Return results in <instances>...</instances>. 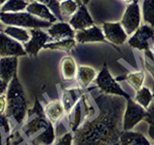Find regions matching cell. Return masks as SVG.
I'll return each mask as SVG.
<instances>
[{
  "label": "cell",
  "mask_w": 154,
  "mask_h": 145,
  "mask_svg": "<svg viewBox=\"0 0 154 145\" xmlns=\"http://www.w3.org/2000/svg\"><path fill=\"white\" fill-rule=\"evenodd\" d=\"M103 33L105 38L115 45H122L127 39V34L120 22H104Z\"/></svg>",
  "instance_id": "obj_11"
},
{
  "label": "cell",
  "mask_w": 154,
  "mask_h": 145,
  "mask_svg": "<svg viewBox=\"0 0 154 145\" xmlns=\"http://www.w3.org/2000/svg\"><path fill=\"white\" fill-rule=\"evenodd\" d=\"M76 41L80 44L93 43V42H105L104 33L97 26L93 25L89 28L78 30L75 33Z\"/></svg>",
  "instance_id": "obj_15"
},
{
  "label": "cell",
  "mask_w": 154,
  "mask_h": 145,
  "mask_svg": "<svg viewBox=\"0 0 154 145\" xmlns=\"http://www.w3.org/2000/svg\"><path fill=\"white\" fill-rule=\"evenodd\" d=\"M146 110H147V114H148L146 118L150 119L151 121L154 122V87H153V99H152L151 104L149 105L148 108Z\"/></svg>",
  "instance_id": "obj_34"
},
{
  "label": "cell",
  "mask_w": 154,
  "mask_h": 145,
  "mask_svg": "<svg viewBox=\"0 0 154 145\" xmlns=\"http://www.w3.org/2000/svg\"><path fill=\"white\" fill-rule=\"evenodd\" d=\"M78 79L84 86H88L91 81L94 79L96 72L94 68L88 66H80L78 69Z\"/></svg>",
  "instance_id": "obj_25"
},
{
  "label": "cell",
  "mask_w": 154,
  "mask_h": 145,
  "mask_svg": "<svg viewBox=\"0 0 154 145\" xmlns=\"http://www.w3.org/2000/svg\"><path fill=\"white\" fill-rule=\"evenodd\" d=\"M148 116L147 110L131 99L126 100V108L123 113V130H131L141 121Z\"/></svg>",
  "instance_id": "obj_5"
},
{
  "label": "cell",
  "mask_w": 154,
  "mask_h": 145,
  "mask_svg": "<svg viewBox=\"0 0 154 145\" xmlns=\"http://www.w3.org/2000/svg\"><path fill=\"white\" fill-rule=\"evenodd\" d=\"M7 1V0H0V6H2V5L5 3V2H6Z\"/></svg>",
  "instance_id": "obj_39"
},
{
  "label": "cell",
  "mask_w": 154,
  "mask_h": 145,
  "mask_svg": "<svg viewBox=\"0 0 154 145\" xmlns=\"http://www.w3.org/2000/svg\"><path fill=\"white\" fill-rule=\"evenodd\" d=\"M112 145H120V144H119V142H116V143H114Z\"/></svg>",
  "instance_id": "obj_41"
},
{
  "label": "cell",
  "mask_w": 154,
  "mask_h": 145,
  "mask_svg": "<svg viewBox=\"0 0 154 145\" xmlns=\"http://www.w3.org/2000/svg\"><path fill=\"white\" fill-rule=\"evenodd\" d=\"M48 35H49L51 39L57 42L67 40V39H74L75 32L69 23L61 21L58 23H53L48 28Z\"/></svg>",
  "instance_id": "obj_13"
},
{
  "label": "cell",
  "mask_w": 154,
  "mask_h": 145,
  "mask_svg": "<svg viewBox=\"0 0 154 145\" xmlns=\"http://www.w3.org/2000/svg\"><path fill=\"white\" fill-rule=\"evenodd\" d=\"M123 2H126V3H130V2H134L135 0H122Z\"/></svg>",
  "instance_id": "obj_38"
},
{
  "label": "cell",
  "mask_w": 154,
  "mask_h": 145,
  "mask_svg": "<svg viewBox=\"0 0 154 145\" xmlns=\"http://www.w3.org/2000/svg\"><path fill=\"white\" fill-rule=\"evenodd\" d=\"M33 113H35L36 116L33 119H31L27 124L23 126V132L28 137H32L34 134L40 132L42 130H45L48 126L50 125V121L46 118L45 114V110L42 108V105L38 103V101L36 100L35 106L32 111Z\"/></svg>",
  "instance_id": "obj_6"
},
{
  "label": "cell",
  "mask_w": 154,
  "mask_h": 145,
  "mask_svg": "<svg viewBox=\"0 0 154 145\" xmlns=\"http://www.w3.org/2000/svg\"><path fill=\"white\" fill-rule=\"evenodd\" d=\"M78 10V4L74 0H64L60 3V11L62 17L73 16Z\"/></svg>",
  "instance_id": "obj_29"
},
{
  "label": "cell",
  "mask_w": 154,
  "mask_h": 145,
  "mask_svg": "<svg viewBox=\"0 0 154 145\" xmlns=\"http://www.w3.org/2000/svg\"><path fill=\"white\" fill-rule=\"evenodd\" d=\"M143 18L144 22L154 26V0H143Z\"/></svg>",
  "instance_id": "obj_26"
},
{
  "label": "cell",
  "mask_w": 154,
  "mask_h": 145,
  "mask_svg": "<svg viewBox=\"0 0 154 145\" xmlns=\"http://www.w3.org/2000/svg\"><path fill=\"white\" fill-rule=\"evenodd\" d=\"M154 40V30L152 26L148 24L140 26L134 35L129 39L128 44L131 47L140 50H149V41Z\"/></svg>",
  "instance_id": "obj_8"
},
{
  "label": "cell",
  "mask_w": 154,
  "mask_h": 145,
  "mask_svg": "<svg viewBox=\"0 0 154 145\" xmlns=\"http://www.w3.org/2000/svg\"><path fill=\"white\" fill-rule=\"evenodd\" d=\"M1 23H2V22H1V21H0V28H1Z\"/></svg>",
  "instance_id": "obj_42"
},
{
  "label": "cell",
  "mask_w": 154,
  "mask_h": 145,
  "mask_svg": "<svg viewBox=\"0 0 154 145\" xmlns=\"http://www.w3.org/2000/svg\"><path fill=\"white\" fill-rule=\"evenodd\" d=\"M29 3L26 0H7L5 2L1 9H0V12L2 13H17V12H21L23 10H25Z\"/></svg>",
  "instance_id": "obj_23"
},
{
  "label": "cell",
  "mask_w": 154,
  "mask_h": 145,
  "mask_svg": "<svg viewBox=\"0 0 154 145\" xmlns=\"http://www.w3.org/2000/svg\"><path fill=\"white\" fill-rule=\"evenodd\" d=\"M31 38L24 45V50L26 53L32 56H37L38 51L43 48L46 42L49 40L50 37L48 33L41 30V28H31L30 30Z\"/></svg>",
  "instance_id": "obj_10"
},
{
  "label": "cell",
  "mask_w": 154,
  "mask_h": 145,
  "mask_svg": "<svg viewBox=\"0 0 154 145\" xmlns=\"http://www.w3.org/2000/svg\"><path fill=\"white\" fill-rule=\"evenodd\" d=\"M80 115H81V109L80 106L78 105L76 108V111H75V117H74V121L73 124H72V130L75 132L77 130V128L79 127V122H80Z\"/></svg>",
  "instance_id": "obj_32"
},
{
  "label": "cell",
  "mask_w": 154,
  "mask_h": 145,
  "mask_svg": "<svg viewBox=\"0 0 154 145\" xmlns=\"http://www.w3.org/2000/svg\"><path fill=\"white\" fill-rule=\"evenodd\" d=\"M82 2H83V4H88L90 2V0H82Z\"/></svg>",
  "instance_id": "obj_40"
},
{
  "label": "cell",
  "mask_w": 154,
  "mask_h": 145,
  "mask_svg": "<svg viewBox=\"0 0 154 145\" xmlns=\"http://www.w3.org/2000/svg\"><path fill=\"white\" fill-rule=\"evenodd\" d=\"M8 86H9V83L3 81L1 79H0V95L6 93V91L8 89Z\"/></svg>",
  "instance_id": "obj_36"
},
{
  "label": "cell",
  "mask_w": 154,
  "mask_h": 145,
  "mask_svg": "<svg viewBox=\"0 0 154 145\" xmlns=\"http://www.w3.org/2000/svg\"><path fill=\"white\" fill-rule=\"evenodd\" d=\"M7 108V97L5 94L0 95V114H3Z\"/></svg>",
  "instance_id": "obj_33"
},
{
  "label": "cell",
  "mask_w": 154,
  "mask_h": 145,
  "mask_svg": "<svg viewBox=\"0 0 154 145\" xmlns=\"http://www.w3.org/2000/svg\"><path fill=\"white\" fill-rule=\"evenodd\" d=\"M36 1L40 2L42 4H45V6H47L51 10V12L55 14V17L62 21L63 17L61 14V11H60V2L58 0H36Z\"/></svg>",
  "instance_id": "obj_30"
},
{
  "label": "cell",
  "mask_w": 154,
  "mask_h": 145,
  "mask_svg": "<svg viewBox=\"0 0 154 145\" xmlns=\"http://www.w3.org/2000/svg\"><path fill=\"white\" fill-rule=\"evenodd\" d=\"M120 23L127 35L136 32V30L140 27L141 14H140V7L137 0H135L127 7Z\"/></svg>",
  "instance_id": "obj_7"
},
{
  "label": "cell",
  "mask_w": 154,
  "mask_h": 145,
  "mask_svg": "<svg viewBox=\"0 0 154 145\" xmlns=\"http://www.w3.org/2000/svg\"><path fill=\"white\" fill-rule=\"evenodd\" d=\"M55 140V130L53 124L50 123L48 127L43 130V132L33 139L34 145H52Z\"/></svg>",
  "instance_id": "obj_22"
},
{
  "label": "cell",
  "mask_w": 154,
  "mask_h": 145,
  "mask_svg": "<svg viewBox=\"0 0 154 145\" xmlns=\"http://www.w3.org/2000/svg\"><path fill=\"white\" fill-rule=\"evenodd\" d=\"M76 62L71 56H66L61 60V74L63 79L71 80L76 75Z\"/></svg>",
  "instance_id": "obj_20"
},
{
  "label": "cell",
  "mask_w": 154,
  "mask_h": 145,
  "mask_svg": "<svg viewBox=\"0 0 154 145\" xmlns=\"http://www.w3.org/2000/svg\"><path fill=\"white\" fill-rule=\"evenodd\" d=\"M144 66H146V68L147 69V71L152 75L153 79H154V66H152V65L150 64V63H148L146 60L144 61Z\"/></svg>",
  "instance_id": "obj_37"
},
{
  "label": "cell",
  "mask_w": 154,
  "mask_h": 145,
  "mask_svg": "<svg viewBox=\"0 0 154 145\" xmlns=\"http://www.w3.org/2000/svg\"><path fill=\"white\" fill-rule=\"evenodd\" d=\"M74 30H83L94 25V21L87 10L86 6L82 4L79 6L76 13L72 16L69 22Z\"/></svg>",
  "instance_id": "obj_12"
},
{
  "label": "cell",
  "mask_w": 154,
  "mask_h": 145,
  "mask_svg": "<svg viewBox=\"0 0 154 145\" xmlns=\"http://www.w3.org/2000/svg\"><path fill=\"white\" fill-rule=\"evenodd\" d=\"M120 145H151L149 140L141 133L123 130L119 137Z\"/></svg>",
  "instance_id": "obj_17"
},
{
  "label": "cell",
  "mask_w": 154,
  "mask_h": 145,
  "mask_svg": "<svg viewBox=\"0 0 154 145\" xmlns=\"http://www.w3.org/2000/svg\"><path fill=\"white\" fill-rule=\"evenodd\" d=\"M83 96V91L81 88H72L66 89L63 92L62 96V105L64 106L65 112L70 113L72 108L75 105L81 97Z\"/></svg>",
  "instance_id": "obj_18"
},
{
  "label": "cell",
  "mask_w": 154,
  "mask_h": 145,
  "mask_svg": "<svg viewBox=\"0 0 154 145\" xmlns=\"http://www.w3.org/2000/svg\"><path fill=\"white\" fill-rule=\"evenodd\" d=\"M3 32L7 34L8 36L14 39V40L18 41L19 43H27L30 40V34L29 32L22 27H17V26H12V25H7V27L4 29Z\"/></svg>",
  "instance_id": "obj_21"
},
{
  "label": "cell",
  "mask_w": 154,
  "mask_h": 145,
  "mask_svg": "<svg viewBox=\"0 0 154 145\" xmlns=\"http://www.w3.org/2000/svg\"><path fill=\"white\" fill-rule=\"evenodd\" d=\"M146 122L149 125V127H148V135H149V137H150L154 141V122H153V121H151L150 119H148V118H146Z\"/></svg>",
  "instance_id": "obj_35"
},
{
  "label": "cell",
  "mask_w": 154,
  "mask_h": 145,
  "mask_svg": "<svg viewBox=\"0 0 154 145\" xmlns=\"http://www.w3.org/2000/svg\"><path fill=\"white\" fill-rule=\"evenodd\" d=\"M43 110H45V114L46 116V118L52 124L58 122L65 113L64 106H63L62 102L60 101H53L51 103L47 104Z\"/></svg>",
  "instance_id": "obj_19"
},
{
  "label": "cell",
  "mask_w": 154,
  "mask_h": 145,
  "mask_svg": "<svg viewBox=\"0 0 154 145\" xmlns=\"http://www.w3.org/2000/svg\"><path fill=\"white\" fill-rule=\"evenodd\" d=\"M6 93L7 108L5 111L6 116L14 118L17 124H22L27 113L28 104L25 92L18 80L17 72L10 81Z\"/></svg>",
  "instance_id": "obj_2"
},
{
  "label": "cell",
  "mask_w": 154,
  "mask_h": 145,
  "mask_svg": "<svg viewBox=\"0 0 154 145\" xmlns=\"http://www.w3.org/2000/svg\"><path fill=\"white\" fill-rule=\"evenodd\" d=\"M152 99L153 93L147 87H142L141 89L137 91L136 96H135V102H137L139 105H141L146 109L148 108L149 105L152 102Z\"/></svg>",
  "instance_id": "obj_24"
},
{
  "label": "cell",
  "mask_w": 154,
  "mask_h": 145,
  "mask_svg": "<svg viewBox=\"0 0 154 145\" xmlns=\"http://www.w3.org/2000/svg\"><path fill=\"white\" fill-rule=\"evenodd\" d=\"M73 144V137L69 133H66L57 140L54 145H72Z\"/></svg>",
  "instance_id": "obj_31"
},
{
  "label": "cell",
  "mask_w": 154,
  "mask_h": 145,
  "mask_svg": "<svg viewBox=\"0 0 154 145\" xmlns=\"http://www.w3.org/2000/svg\"><path fill=\"white\" fill-rule=\"evenodd\" d=\"M27 13L33 14V16L38 17V18L43 19V21H49L51 23H54L57 21V18L55 14L51 12V10L45 6V4H42L38 1H34L29 3V5L26 8Z\"/></svg>",
  "instance_id": "obj_16"
},
{
  "label": "cell",
  "mask_w": 154,
  "mask_h": 145,
  "mask_svg": "<svg viewBox=\"0 0 154 145\" xmlns=\"http://www.w3.org/2000/svg\"><path fill=\"white\" fill-rule=\"evenodd\" d=\"M95 83L104 94L120 96V97H123V98H125L126 100L130 98L129 95L125 91L122 90V88L119 86L117 80H116L112 76V75L110 74L106 64H104L103 68L98 72V75L95 79Z\"/></svg>",
  "instance_id": "obj_4"
},
{
  "label": "cell",
  "mask_w": 154,
  "mask_h": 145,
  "mask_svg": "<svg viewBox=\"0 0 154 145\" xmlns=\"http://www.w3.org/2000/svg\"><path fill=\"white\" fill-rule=\"evenodd\" d=\"M125 79L131 85L135 90H140L143 85L144 81V74L143 72H131L125 76Z\"/></svg>",
  "instance_id": "obj_28"
},
{
  "label": "cell",
  "mask_w": 154,
  "mask_h": 145,
  "mask_svg": "<svg viewBox=\"0 0 154 145\" xmlns=\"http://www.w3.org/2000/svg\"><path fill=\"white\" fill-rule=\"evenodd\" d=\"M0 21L3 24L22 28H45L50 27L52 23L36 18L33 14L24 12L2 13L0 12Z\"/></svg>",
  "instance_id": "obj_3"
},
{
  "label": "cell",
  "mask_w": 154,
  "mask_h": 145,
  "mask_svg": "<svg viewBox=\"0 0 154 145\" xmlns=\"http://www.w3.org/2000/svg\"><path fill=\"white\" fill-rule=\"evenodd\" d=\"M99 114L75 130L72 145H112L123 132L125 98L103 94L95 98Z\"/></svg>",
  "instance_id": "obj_1"
},
{
  "label": "cell",
  "mask_w": 154,
  "mask_h": 145,
  "mask_svg": "<svg viewBox=\"0 0 154 145\" xmlns=\"http://www.w3.org/2000/svg\"><path fill=\"white\" fill-rule=\"evenodd\" d=\"M58 1H59V2H60V1H62V0H58ZM63 1H64V0H63Z\"/></svg>",
  "instance_id": "obj_43"
},
{
  "label": "cell",
  "mask_w": 154,
  "mask_h": 145,
  "mask_svg": "<svg viewBox=\"0 0 154 145\" xmlns=\"http://www.w3.org/2000/svg\"><path fill=\"white\" fill-rule=\"evenodd\" d=\"M18 60L17 56H6L0 58V79L10 83L17 72Z\"/></svg>",
  "instance_id": "obj_14"
},
{
  "label": "cell",
  "mask_w": 154,
  "mask_h": 145,
  "mask_svg": "<svg viewBox=\"0 0 154 145\" xmlns=\"http://www.w3.org/2000/svg\"><path fill=\"white\" fill-rule=\"evenodd\" d=\"M27 53L18 41L8 36L4 32L0 33V55L6 56H24Z\"/></svg>",
  "instance_id": "obj_9"
},
{
  "label": "cell",
  "mask_w": 154,
  "mask_h": 145,
  "mask_svg": "<svg viewBox=\"0 0 154 145\" xmlns=\"http://www.w3.org/2000/svg\"><path fill=\"white\" fill-rule=\"evenodd\" d=\"M73 47H75V40L74 39H67V40L57 41L56 43L45 44L43 48H46V50H57L69 51Z\"/></svg>",
  "instance_id": "obj_27"
}]
</instances>
